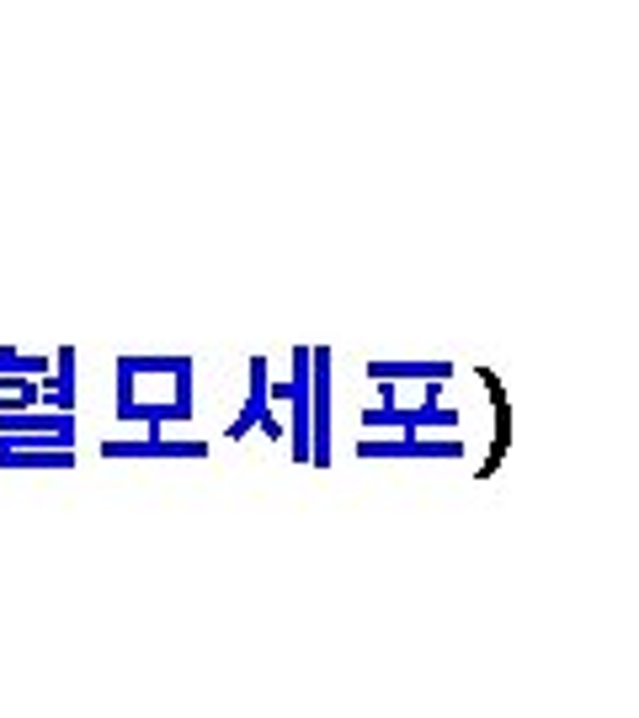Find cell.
Segmentation results:
<instances>
[{
  "label": "cell",
  "instance_id": "6da1fadb",
  "mask_svg": "<svg viewBox=\"0 0 639 718\" xmlns=\"http://www.w3.org/2000/svg\"><path fill=\"white\" fill-rule=\"evenodd\" d=\"M197 410V362L187 352H124L112 362V415L145 431H166L193 421Z\"/></svg>",
  "mask_w": 639,
  "mask_h": 718
},
{
  "label": "cell",
  "instance_id": "7a4b0ae2",
  "mask_svg": "<svg viewBox=\"0 0 639 718\" xmlns=\"http://www.w3.org/2000/svg\"><path fill=\"white\" fill-rule=\"evenodd\" d=\"M250 431L283 442V415L272 410V367H267L262 352L246 362V405H240V415L224 426V442H240V436H250Z\"/></svg>",
  "mask_w": 639,
  "mask_h": 718
},
{
  "label": "cell",
  "instance_id": "3957f363",
  "mask_svg": "<svg viewBox=\"0 0 639 718\" xmlns=\"http://www.w3.org/2000/svg\"><path fill=\"white\" fill-rule=\"evenodd\" d=\"M309 469H331V352L309 346Z\"/></svg>",
  "mask_w": 639,
  "mask_h": 718
},
{
  "label": "cell",
  "instance_id": "277c9868",
  "mask_svg": "<svg viewBox=\"0 0 639 718\" xmlns=\"http://www.w3.org/2000/svg\"><path fill=\"white\" fill-rule=\"evenodd\" d=\"M75 447L43 436H0V474H70Z\"/></svg>",
  "mask_w": 639,
  "mask_h": 718
},
{
  "label": "cell",
  "instance_id": "5b68a950",
  "mask_svg": "<svg viewBox=\"0 0 639 718\" xmlns=\"http://www.w3.org/2000/svg\"><path fill=\"white\" fill-rule=\"evenodd\" d=\"M294 373H288V400H283V410H288V421H283V442H288V453H294V463H309V346H294Z\"/></svg>",
  "mask_w": 639,
  "mask_h": 718
},
{
  "label": "cell",
  "instance_id": "8992f818",
  "mask_svg": "<svg viewBox=\"0 0 639 718\" xmlns=\"http://www.w3.org/2000/svg\"><path fill=\"white\" fill-rule=\"evenodd\" d=\"M101 458H208V442L197 436H166V431H139V436H107L97 447Z\"/></svg>",
  "mask_w": 639,
  "mask_h": 718
},
{
  "label": "cell",
  "instance_id": "52a82bcc",
  "mask_svg": "<svg viewBox=\"0 0 639 718\" xmlns=\"http://www.w3.org/2000/svg\"><path fill=\"white\" fill-rule=\"evenodd\" d=\"M459 373L448 357H368L363 362V378L368 383H394V388H405V383H448Z\"/></svg>",
  "mask_w": 639,
  "mask_h": 718
},
{
  "label": "cell",
  "instance_id": "ba28073f",
  "mask_svg": "<svg viewBox=\"0 0 639 718\" xmlns=\"http://www.w3.org/2000/svg\"><path fill=\"white\" fill-rule=\"evenodd\" d=\"M357 458H464V436H363Z\"/></svg>",
  "mask_w": 639,
  "mask_h": 718
},
{
  "label": "cell",
  "instance_id": "9c48e42d",
  "mask_svg": "<svg viewBox=\"0 0 639 718\" xmlns=\"http://www.w3.org/2000/svg\"><path fill=\"white\" fill-rule=\"evenodd\" d=\"M75 362H80L75 346H59V352H53V373L38 383V410L75 415Z\"/></svg>",
  "mask_w": 639,
  "mask_h": 718
},
{
  "label": "cell",
  "instance_id": "30bf717a",
  "mask_svg": "<svg viewBox=\"0 0 639 718\" xmlns=\"http://www.w3.org/2000/svg\"><path fill=\"white\" fill-rule=\"evenodd\" d=\"M480 388L491 394V410H495L491 458H485V469H480V474H495V469H501V458H507V447H512V400H507V388H501V378H495L491 367H480Z\"/></svg>",
  "mask_w": 639,
  "mask_h": 718
},
{
  "label": "cell",
  "instance_id": "8fae6325",
  "mask_svg": "<svg viewBox=\"0 0 639 718\" xmlns=\"http://www.w3.org/2000/svg\"><path fill=\"white\" fill-rule=\"evenodd\" d=\"M49 373H53V352H17V346H0V378L43 383Z\"/></svg>",
  "mask_w": 639,
  "mask_h": 718
},
{
  "label": "cell",
  "instance_id": "7c38bea8",
  "mask_svg": "<svg viewBox=\"0 0 639 718\" xmlns=\"http://www.w3.org/2000/svg\"><path fill=\"white\" fill-rule=\"evenodd\" d=\"M38 405V383L32 378H0V415H17V410Z\"/></svg>",
  "mask_w": 639,
  "mask_h": 718
}]
</instances>
